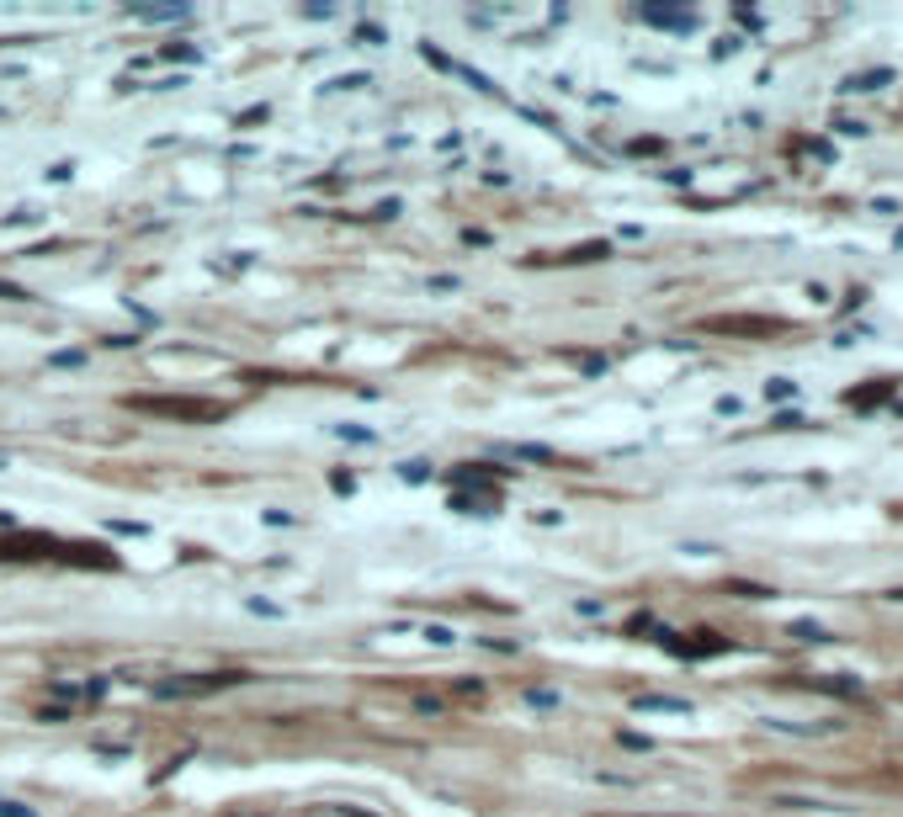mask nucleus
Instances as JSON below:
<instances>
[{
    "mask_svg": "<svg viewBox=\"0 0 903 817\" xmlns=\"http://www.w3.org/2000/svg\"><path fill=\"white\" fill-rule=\"evenodd\" d=\"M128 408H139V414H165V420H187V425H208V420H223L229 408L219 399H128Z\"/></svg>",
    "mask_w": 903,
    "mask_h": 817,
    "instance_id": "1",
    "label": "nucleus"
},
{
    "mask_svg": "<svg viewBox=\"0 0 903 817\" xmlns=\"http://www.w3.org/2000/svg\"><path fill=\"white\" fill-rule=\"evenodd\" d=\"M244 674L229 669V674H192V679H175V685H160V696H213V690H229L240 685Z\"/></svg>",
    "mask_w": 903,
    "mask_h": 817,
    "instance_id": "2",
    "label": "nucleus"
},
{
    "mask_svg": "<svg viewBox=\"0 0 903 817\" xmlns=\"http://www.w3.org/2000/svg\"><path fill=\"white\" fill-rule=\"evenodd\" d=\"M712 335H776L782 319H708Z\"/></svg>",
    "mask_w": 903,
    "mask_h": 817,
    "instance_id": "3",
    "label": "nucleus"
},
{
    "mask_svg": "<svg viewBox=\"0 0 903 817\" xmlns=\"http://www.w3.org/2000/svg\"><path fill=\"white\" fill-rule=\"evenodd\" d=\"M638 706L643 712H685V700H670V696H643Z\"/></svg>",
    "mask_w": 903,
    "mask_h": 817,
    "instance_id": "4",
    "label": "nucleus"
},
{
    "mask_svg": "<svg viewBox=\"0 0 903 817\" xmlns=\"http://www.w3.org/2000/svg\"><path fill=\"white\" fill-rule=\"evenodd\" d=\"M872 399H893V377L877 387H866V393H851V404H872Z\"/></svg>",
    "mask_w": 903,
    "mask_h": 817,
    "instance_id": "5",
    "label": "nucleus"
},
{
    "mask_svg": "<svg viewBox=\"0 0 903 817\" xmlns=\"http://www.w3.org/2000/svg\"><path fill=\"white\" fill-rule=\"evenodd\" d=\"M792 637H803V643H830V637H824L813 622H797V626H792Z\"/></svg>",
    "mask_w": 903,
    "mask_h": 817,
    "instance_id": "6",
    "label": "nucleus"
},
{
    "mask_svg": "<svg viewBox=\"0 0 903 817\" xmlns=\"http://www.w3.org/2000/svg\"><path fill=\"white\" fill-rule=\"evenodd\" d=\"M0 817H38V813H27L22 801H0Z\"/></svg>",
    "mask_w": 903,
    "mask_h": 817,
    "instance_id": "7",
    "label": "nucleus"
},
{
    "mask_svg": "<svg viewBox=\"0 0 903 817\" xmlns=\"http://www.w3.org/2000/svg\"><path fill=\"white\" fill-rule=\"evenodd\" d=\"M0 297H22V292H17V288H0Z\"/></svg>",
    "mask_w": 903,
    "mask_h": 817,
    "instance_id": "8",
    "label": "nucleus"
},
{
    "mask_svg": "<svg viewBox=\"0 0 903 817\" xmlns=\"http://www.w3.org/2000/svg\"><path fill=\"white\" fill-rule=\"evenodd\" d=\"M893 601H903V589H893Z\"/></svg>",
    "mask_w": 903,
    "mask_h": 817,
    "instance_id": "9",
    "label": "nucleus"
}]
</instances>
